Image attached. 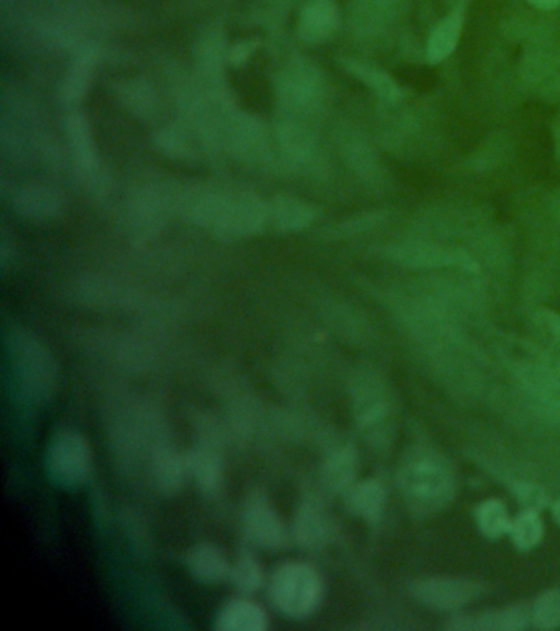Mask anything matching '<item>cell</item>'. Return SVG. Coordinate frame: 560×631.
Segmentation results:
<instances>
[{
	"label": "cell",
	"mask_w": 560,
	"mask_h": 631,
	"mask_svg": "<svg viewBox=\"0 0 560 631\" xmlns=\"http://www.w3.org/2000/svg\"><path fill=\"white\" fill-rule=\"evenodd\" d=\"M400 484L407 506L420 515L444 509L455 491L451 465L432 451H416L404 461Z\"/></svg>",
	"instance_id": "1"
},
{
	"label": "cell",
	"mask_w": 560,
	"mask_h": 631,
	"mask_svg": "<svg viewBox=\"0 0 560 631\" xmlns=\"http://www.w3.org/2000/svg\"><path fill=\"white\" fill-rule=\"evenodd\" d=\"M7 357L17 388L32 403H45L57 388L58 372L47 347L23 329H12L6 337Z\"/></svg>",
	"instance_id": "2"
},
{
	"label": "cell",
	"mask_w": 560,
	"mask_h": 631,
	"mask_svg": "<svg viewBox=\"0 0 560 631\" xmlns=\"http://www.w3.org/2000/svg\"><path fill=\"white\" fill-rule=\"evenodd\" d=\"M323 594L320 574L301 562L279 565L269 581L273 605L289 619H306L316 612Z\"/></svg>",
	"instance_id": "3"
},
{
	"label": "cell",
	"mask_w": 560,
	"mask_h": 631,
	"mask_svg": "<svg viewBox=\"0 0 560 631\" xmlns=\"http://www.w3.org/2000/svg\"><path fill=\"white\" fill-rule=\"evenodd\" d=\"M47 472L60 487L85 484L91 472V451L78 431L61 430L53 434L47 450Z\"/></svg>",
	"instance_id": "4"
},
{
	"label": "cell",
	"mask_w": 560,
	"mask_h": 631,
	"mask_svg": "<svg viewBox=\"0 0 560 631\" xmlns=\"http://www.w3.org/2000/svg\"><path fill=\"white\" fill-rule=\"evenodd\" d=\"M326 82L323 71L313 61L297 58L278 75L276 95L283 106L297 112H307L320 105Z\"/></svg>",
	"instance_id": "5"
},
{
	"label": "cell",
	"mask_w": 560,
	"mask_h": 631,
	"mask_svg": "<svg viewBox=\"0 0 560 631\" xmlns=\"http://www.w3.org/2000/svg\"><path fill=\"white\" fill-rule=\"evenodd\" d=\"M268 223V203L252 193H235L229 195L223 219L213 234L226 240L247 239Z\"/></svg>",
	"instance_id": "6"
},
{
	"label": "cell",
	"mask_w": 560,
	"mask_h": 631,
	"mask_svg": "<svg viewBox=\"0 0 560 631\" xmlns=\"http://www.w3.org/2000/svg\"><path fill=\"white\" fill-rule=\"evenodd\" d=\"M242 526L252 543L276 550L286 541L285 523L262 493H252L242 510Z\"/></svg>",
	"instance_id": "7"
},
{
	"label": "cell",
	"mask_w": 560,
	"mask_h": 631,
	"mask_svg": "<svg viewBox=\"0 0 560 631\" xmlns=\"http://www.w3.org/2000/svg\"><path fill=\"white\" fill-rule=\"evenodd\" d=\"M411 594L431 609L454 610L482 595V585L462 579H428L414 582Z\"/></svg>",
	"instance_id": "8"
},
{
	"label": "cell",
	"mask_w": 560,
	"mask_h": 631,
	"mask_svg": "<svg viewBox=\"0 0 560 631\" xmlns=\"http://www.w3.org/2000/svg\"><path fill=\"white\" fill-rule=\"evenodd\" d=\"M65 129H67L69 150H71L76 171L86 183L98 181L99 154L89 120L86 119L85 114L75 110V112L68 114L67 120H65Z\"/></svg>",
	"instance_id": "9"
},
{
	"label": "cell",
	"mask_w": 560,
	"mask_h": 631,
	"mask_svg": "<svg viewBox=\"0 0 560 631\" xmlns=\"http://www.w3.org/2000/svg\"><path fill=\"white\" fill-rule=\"evenodd\" d=\"M338 27L341 13L335 0H307L301 10L297 36L306 43L320 45L331 40Z\"/></svg>",
	"instance_id": "10"
},
{
	"label": "cell",
	"mask_w": 560,
	"mask_h": 631,
	"mask_svg": "<svg viewBox=\"0 0 560 631\" xmlns=\"http://www.w3.org/2000/svg\"><path fill=\"white\" fill-rule=\"evenodd\" d=\"M63 196L45 185H26L12 196V206L19 216L30 220L53 219L63 209Z\"/></svg>",
	"instance_id": "11"
},
{
	"label": "cell",
	"mask_w": 560,
	"mask_h": 631,
	"mask_svg": "<svg viewBox=\"0 0 560 631\" xmlns=\"http://www.w3.org/2000/svg\"><path fill=\"white\" fill-rule=\"evenodd\" d=\"M168 196L160 189H141L130 203V224L140 236H154L168 217Z\"/></svg>",
	"instance_id": "12"
},
{
	"label": "cell",
	"mask_w": 560,
	"mask_h": 631,
	"mask_svg": "<svg viewBox=\"0 0 560 631\" xmlns=\"http://www.w3.org/2000/svg\"><path fill=\"white\" fill-rule=\"evenodd\" d=\"M269 224L279 233H297L316 219V209L295 196H275L268 203Z\"/></svg>",
	"instance_id": "13"
},
{
	"label": "cell",
	"mask_w": 560,
	"mask_h": 631,
	"mask_svg": "<svg viewBox=\"0 0 560 631\" xmlns=\"http://www.w3.org/2000/svg\"><path fill=\"white\" fill-rule=\"evenodd\" d=\"M293 533L297 544L306 550L323 546L330 538V522L323 506L314 500H304L297 510Z\"/></svg>",
	"instance_id": "14"
},
{
	"label": "cell",
	"mask_w": 560,
	"mask_h": 631,
	"mask_svg": "<svg viewBox=\"0 0 560 631\" xmlns=\"http://www.w3.org/2000/svg\"><path fill=\"white\" fill-rule=\"evenodd\" d=\"M98 65V53L92 48H85L76 55L75 61L65 75L61 82V101L68 106H76L88 95Z\"/></svg>",
	"instance_id": "15"
},
{
	"label": "cell",
	"mask_w": 560,
	"mask_h": 631,
	"mask_svg": "<svg viewBox=\"0 0 560 631\" xmlns=\"http://www.w3.org/2000/svg\"><path fill=\"white\" fill-rule=\"evenodd\" d=\"M219 631H265L268 629V617L265 610L250 600H232L216 620Z\"/></svg>",
	"instance_id": "16"
},
{
	"label": "cell",
	"mask_w": 560,
	"mask_h": 631,
	"mask_svg": "<svg viewBox=\"0 0 560 631\" xmlns=\"http://www.w3.org/2000/svg\"><path fill=\"white\" fill-rule=\"evenodd\" d=\"M463 20H465L463 10L454 9L434 27L431 36H429L426 47L429 63H442V61L448 60L454 53L459 41H461Z\"/></svg>",
	"instance_id": "17"
},
{
	"label": "cell",
	"mask_w": 560,
	"mask_h": 631,
	"mask_svg": "<svg viewBox=\"0 0 560 631\" xmlns=\"http://www.w3.org/2000/svg\"><path fill=\"white\" fill-rule=\"evenodd\" d=\"M188 568L193 578L204 584H217L230 579L229 561L219 548L210 543H200L193 548L188 556Z\"/></svg>",
	"instance_id": "18"
},
{
	"label": "cell",
	"mask_w": 560,
	"mask_h": 631,
	"mask_svg": "<svg viewBox=\"0 0 560 631\" xmlns=\"http://www.w3.org/2000/svg\"><path fill=\"white\" fill-rule=\"evenodd\" d=\"M529 613L524 607H510L497 612L482 613L477 617H462L452 622V630L514 631L528 625Z\"/></svg>",
	"instance_id": "19"
},
{
	"label": "cell",
	"mask_w": 560,
	"mask_h": 631,
	"mask_svg": "<svg viewBox=\"0 0 560 631\" xmlns=\"http://www.w3.org/2000/svg\"><path fill=\"white\" fill-rule=\"evenodd\" d=\"M229 140L234 150L245 158L264 157L266 150L265 127L247 114L235 116L229 126Z\"/></svg>",
	"instance_id": "20"
},
{
	"label": "cell",
	"mask_w": 560,
	"mask_h": 631,
	"mask_svg": "<svg viewBox=\"0 0 560 631\" xmlns=\"http://www.w3.org/2000/svg\"><path fill=\"white\" fill-rule=\"evenodd\" d=\"M186 475H189L188 459L173 451L171 447H160L151 462V477L158 491L175 493L181 489Z\"/></svg>",
	"instance_id": "21"
},
{
	"label": "cell",
	"mask_w": 560,
	"mask_h": 631,
	"mask_svg": "<svg viewBox=\"0 0 560 631\" xmlns=\"http://www.w3.org/2000/svg\"><path fill=\"white\" fill-rule=\"evenodd\" d=\"M355 472H357V453L352 447H344L326 459L321 469V479L327 491L348 492L354 485Z\"/></svg>",
	"instance_id": "22"
},
{
	"label": "cell",
	"mask_w": 560,
	"mask_h": 631,
	"mask_svg": "<svg viewBox=\"0 0 560 631\" xmlns=\"http://www.w3.org/2000/svg\"><path fill=\"white\" fill-rule=\"evenodd\" d=\"M344 70L351 72L352 76L363 82L366 88L372 89L380 99L386 102H396L401 98V88L396 85L395 79L380 68L365 61L354 60V58H345L341 61Z\"/></svg>",
	"instance_id": "23"
},
{
	"label": "cell",
	"mask_w": 560,
	"mask_h": 631,
	"mask_svg": "<svg viewBox=\"0 0 560 631\" xmlns=\"http://www.w3.org/2000/svg\"><path fill=\"white\" fill-rule=\"evenodd\" d=\"M386 493L376 481H365L348 489V509L370 523H376L385 509Z\"/></svg>",
	"instance_id": "24"
},
{
	"label": "cell",
	"mask_w": 560,
	"mask_h": 631,
	"mask_svg": "<svg viewBox=\"0 0 560 631\" xmlns=\"http://www.w3.org/2000/svg\"><path fill=\"white\" fill-rule=\"evenodd\" d=\"M189 474L198 482L200 491L214 495L223 485V464L209 447H196L188 456Z\"/></svg>",
	"instance_id": "25"
},
{
	"label": "cell",
	"mask_w": 560,
	"mask_h": 631,
	"mask_svg": "<svg viewBox=\"0 0 560 631\" xmlns=\"http://www.w3.org/2000/svg\"><path fill=\"white\" fill-rule=\"evenodd\" d=\"M196 60L199 70L210 82L219 81L226 61V36L217 29L204 33L198 40Z\"/></svg>",
	"instance_id": "26"
},
{
	"label": "cell",
	"mask_w": 560,
	"mask_h": 631,
	"mask_svg": "<svg viewBox=\"0 0 560 631\" xmlns=\"http://www.w3.org/2000/svg\"><path fill=\"white\" fill-rule=\"evenodd\" d=\"M120 101L129 107L130 112L141 119H151L158 112V98L154 88L147 82L130 79V81L120 82L117 88Z\"/></svg>",
	"instance_id": "27"
},
{
	"label": "cell",
	"mask_w": 560,
	"mask_h": 631,
	"mask_svg": "<svg viewBox=\"0 0 560 631\" xmlns=\"http://www.w3.org/2000/svg\"><path fill=\"white\" fill-rule=\"evenodd\" d=\"M279 148L295 161H306L313 155L314 139L310 130L296 120H285L276 130Z\"/></svg>",
	"instance_id": "28"
},
{
	"label": "cell",
	"mask_w": 560,
	"mask_h": 631,
	"mask_svg": "<svg viewBox=\"0 0 560 631\" xmlns=\"http://www.w3.org/2000/svg\"><path fill=\"white\" fill-rule=\"evenodd\" d=\"M510 534L518 550H532V548L541 543L542 534H544L541 516L538 515V512H532V510L520 513L511 522Z\"/></svg>",
	"instance_id": "29"
},
{
	"label": "cell",
	"mask_w": 560,
	"mask_h": 631,
	"mask_svg": "<svg viewBox=\"0 0 560 631\" xmlns=\"http://www.w3.org/2000/svg\"><path fill=\"white\" fill-rule=\"evenodd\" d=\"M477 523H479L480 531L492 540L510 533L511 519L508 515L507 506L500 500L483 502L477 509Z\"/></svg>",
	"instance_id": "30"
},
{
	"label": "cell",
	"mask_w": 560,
	"mask_h": 631,
	"mask_svg": "<svg viewBox=\"0 0 560 631\" xmlns=\"http://www.w3.org/2000/svg\"><path fill=\"white\" fill-rule=\"evenodd\" d=\"M230 579L242 592H255L264 584V571L261 562L250 554H244L232 565Z\"/></svg>",
	"instance_id": "31"
},
{
	"label": "cell",
	"mask_w": 560,
	"mask_h": 631,
	"mask_svg": "<svg viewBox=\"0 0 560 631\" xmlns=\"http://www.w3.org/2000/svg\"><path fill=\"white\" fill-rule=\"evenodd\" d=\"M157 144L166 155L176 158V160H188V158L195 157V145L183 127L169 126L160 130L157 136Z\"/></svg>",
	"instance_id": "32"
},
{
	"label": "cell",
	"mask_w": 560,
	"mask_h": 631,
	"mask_svg": "<svg viewBox=\"0 0 560 631\" xmlns=\"http://www.w3.org/2000/svg\"><path fill=\"white\" fill-rule=\"evenodd\" d=\"M532 622L541 630L560 629V591H549L536 600Z\"/></svg>",
	"instance_id": "33"
},
{
	"label": "cell",
	"mask_w": 560,
	"mask_h": 631,
	"mask_svg": "<svg viewBox=\"0 0 560 631\" xmlns=\"http://www.w3.org/2000/svg\"><path fill=\"white\" fill-rule=\"evenodd\" d=\"M513 493L518 502L532 512H541L548 505V493L539 485L521 482V484L513 485Z\"/></svg>",
	"instance_id": "34"
},
{
	"label": "cell",
	"mask_w": 560,
	"mask_h": 631,
	"mask_svg": "<svg viewBox=\"0 0 560 631\" xmlns=\"http://www.w3.org/2000/svg\"><path fill=\"white\" fill-rule=\"evenodd\" d=\"M531 6L536 9L542 10V12H552V10H558L560 7V0H528Z\"/></svg>",
	"instance_id": "35"
},
{
	"label": "cell",
	"mask_w": 560,
	"mask_h": 631,
	"mask_svg": "<svg viewBox=\"0 0 560 631\" xmlns=\"http://www.w3.org/2000/svg\"><path fill=\"white\" fill-rule=\"evenodd\" d=\"M544 321L549 331H551V333L560 339V317L558 315H551V313H546Z\"/></svg>",
	"instance_id": "36"
},
{
	"label": "cell",
	"mask_w": 560,
	"mask_h": 631,
	"mask_svg": "<svg viewBox=\"0 0 560 631\" xmlns=\"http://www.w3.org/2000/svg\"><path fill=\"white\" fill-rule=\"evenodd\" d=\"M552 516H554L556 523L560 525V499L556 500L554 505H552Z\"/></svg>",
	"instance_id": "37"
},
{
	"label": "cell",
	"mask_w": 560,
	"mask_h": 631,
	"mask_svg": "<svg viewBox=\"0 0 560 631\" xmlns=\"http://www.w3.org/2000/svg\"><path fill=\"white\" fill-rule=\"evenodd\" d=\"M452 2H454V0H452ZM455 2H459V0H455Z\"/></svg>",
	"instance_id": "38"
}]
</instances>
